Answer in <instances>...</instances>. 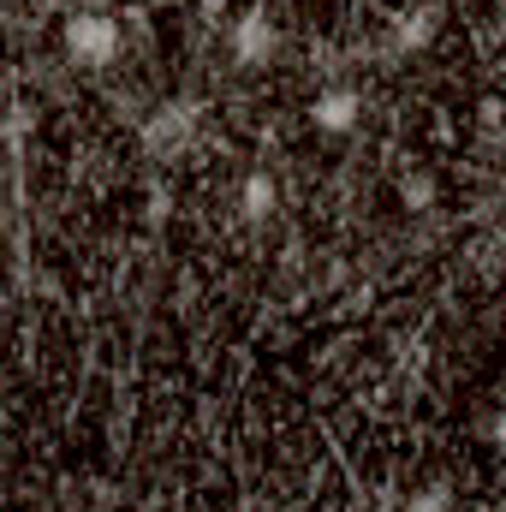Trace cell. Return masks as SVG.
I'll return each mask as SVG.
<instances>
[{
	"mask_svg": "<svg viewBox=\"0 0 506 512\" xmlns=\"http://www.w3.org/2000/svg\"><path fill=\"white\" fill-rule=\"evenodd\" d=\"M60 48L78 72H108L126 54V24L108 6H72L60 18Z\"/></svg>",
	"mask_w": 506,
	"mask_h": 512,
	"instance_id": "6da1fadb",
	"label": "cell"
},
{
	"mask_svg": "<svg viewBox=\"0 0 506 512\" xmlns=\"http://www.w3.org/2000/svg\"><path fill=\"white\" fill-rule=\"evenodd\" d=\"M227 54H233L239 72H268V66L280 60V24H274L262 6L239 12L233 30H227Z\"/></svg>",
	"mask_w": 506,
	"mask_h": 512,
	"instance_id": "7a4b0ae2",
	"label": "cell"
},
{
	"mask_svg": "<svg viewBox=\"0 0 506 512\" xmlns=\"http://www.w3.org/2000/svg\"><path fill=\"white\" fill-rule=\"evenodd\" d=\"M310 126L322 137H352L364 126V90L358 84H328L316 102H310Z\"/></svg>",
	"mask_w": 506,
	"mask_h": 512,
	"instance_id": "3957f363",
	"label": "cell"
},
{
	"mask_svg": "<svg viewBox=\"0 0 506 512\" xmlns=\"http://www.w3.org/2000/svg\"><path fill=\"white\" fill-rule=\"evenodd\" d=\"M191 131H197V114H191L185 102H173V108H155V114L143 120V143H149V155L173 161V155L191 143Z\"/></svg>",
	"mask_w": 506,
	"mask_h": 512,
	"instance_id": "277c9868",
	"label": "cell"
},
{
	"mask_svg": "<svg viewBox=\"0 0 506 512\" xmlns=\"http://www.w3.org/2000/svg\"><path fill=\"white\" fill-rule=\"evenodd\" d=\"M435 36H441V6H435V0H417V6H405V12L393 18L387 48H393V54H423Z\"/></svg>",
	"mask_w": 506,
	"mask_h": 512,
	"instance_id": "5b68a950",
	"label": "cell"
},
{
	"mask_svg": "<svg viewBox=\"0 0 506 512\" xmlns=\"http://www.w3.org/2000/svg\"><path fill=\"white\" fill-rule=\"evenodd\" d=\"M274 209H280V185H274L262 167H251V173L239 179V215H245L251 227H262V221H274Z\"/></svg>",
	"mask_w": 506,
	"mask_h": 512,
	"instance_id": "8992f818",
	"label": "cell"
},
{
	"mask_svg": "<svg viewBox=\"0 0 506 512\" xmlns=\"http://www.w3.org/2000/svg\"><path fill=\"white\" fill-rule=\"evenodd\" d=\"M399 197H405L411 215H423V209H435V179H429V173H405V179H399Z\"/></svg>",
	"mask_w": 506,
	"mask_h": 512,
	"instance_id": "52a82bcc",
	"label": "cell"
},
{
	"mask_svg": "<svg viewBox=\"0 0 506 512\" xmlns=\"http://www.w3.org/2000/svg\"><path fill=\"white\" fill-rule=\"evenodd\" d=\"M405 512H453V489L447 483H429V489H411Z\"/></svg>",
	"mask_w": 506,
	"mask_h": 512,
	"instance_id": "ba28073f",
	"label": "cell"
}]
</instances>
